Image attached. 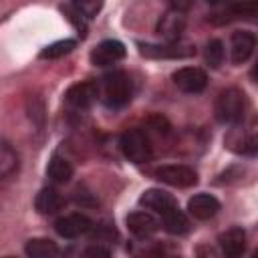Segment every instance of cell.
Returning a JSON list of instances; mask_svg holds the SVG:
<instances>
[{"mask_svg":"<svg viewBox=\"0 0 258 258\" xmlns=\"http://www.w3.org/2000/svg\"><path fill=\"white\" fill-rule=\"evenodd\" d=\"M97 95L107 107H123L131 99V79L123 71H113L97 83Z\"/></svg>","mask_w":258,"mask_h":258,"instance_id":"cell-1","label":"cell"},{"mask_svg":"<svg viewBox=\"0 0 258 258\" xmlns=\"http://www.w3.org/2000/svg\"><path fill=\"white\" fill-rule=\"evenodd\" d=\"M214 113H216V119L220 123H228V125L242 123L244 115H246V95L240 89L222 91L216 99Z\"/></svg>","mask_w":258,"mask_h":258,"instance_id":"cell-2","label":"cell"},{"mask_svg":"<svg viewBox=\"0 0 258 258\" xmlns=\"http://www.w3.org/2000/svg\"><path fill=\"white\" fill-rule=\"evenodd\" d=\"M121 151L123 155L133 163L149 161L153 155V145L149 135L143 129H129L121 135Z\"/></svg>","mask_w":258,"mask_h":258,"instance_id":"cell-3","label":"cell"},{"mask_svg":"<svg viewBox=\"0 0 258 258\" xmlns=\"http://www.w3.org/2000/svg\"><path fill=\"white\" fill-rule=\"evenodd\" d=\"M155 177L173 187H191L198 183V173L187 165H161L155 169Z\"/></svg>","mask_w":258,"mask_h":258,"instance_id":"cell-4","label":"cell"},{"mask_svg":"<svg viewBox=\"0 0 258 258\" xmlns=\"http://www.w3.org/2000/svg\"><path fill=\"white\" fill-rule=\"evenodd\" d=\"M175 87L183 93H202L208 85V75L206 71L198 69V67H183V69H177L173 75H171Z\"/></svg>","mask_w":258,"mask_h":258,"instance_id":"cell-5","label":"cell"},{"mask_svg":"<svg viewBox=\"0 0 258 258\" xmlns=\"http://www.w3.org/2000/svg\"><path fill=\"white\" fill-rule=\"evenodd\" d=\"M183 28H185V16L175 8L165 10L157 20V32L169 42H177Z\"/></svg>","mask_w":258,"mask_h":258,"instance_id":"cell-6","label":"cell"},{"mask_svg":"<svg viewBox=\"0 0 258 258\" xmlns=\"http://www.w3.org/2000/svg\"><path fill=\"white\" fill-rule=\"evenodd\" d=\"M125 56V46L119 40H103L91 50V62L95 67H109Z\"/></svg>","mask_w":258,"mask_h":258,"instance_id":"cell-7","label":"cell"},{"mask_svg":"<svg viewBox=\"0 0 258 258\" xmlns=\"http://www.w3.org/2000/svg\"><path fill=\"white\" fill-rule=\"evenodd\" d=\"M93 228V222L85 214H69L54 222V230L62 238H79Z\"/></svg>","mask_w":258,"mask_h":258,"instance_id":"cell-8","label":"cell"},{"mask_svg":"<svg viewBox=\"0 0 258 258\" xmlns=\"http://www.w3.org/2000/svg\"><path fill=\"white\" fill-rule=\"evenodd\" d=\"M256 48V36L248 30H236L232 34V40H230V54H232V62L234 64H242L246 62L252 52Z\"/></svg>","mask_w":258,"mask_h":258,"instance_id":"cell-9","label":"cell"},{"mask_svg":"<svg viewBox=\"0 0 258 258\" xmlns=\"http://www.w3.org/2000/svg\"><path fill=\"white\" fill-rule=\"evenodd\" d=\"M64 99H67V103H69L71 107L87 109L89 105H93V103L99 99V95H97V83H93V81L75 83L73 87H69Z\"/></svg>","mask_w":258,"mask_h":258,"instance_id":"cell-10","label":"cell"},{"mask_svg":"<svg viewBox=\"0 0 258 258\" xmlns=\"http://www.w3.org/2000/svg\"><path fill=\"white\" fill-rule=\"evenodd\" d=\"M159 220L149 212H133L127 216V228L137 238H147L159 230Z\"/></svg>","mask_w":258,"mask_h":258,"instance_id":"cell-11","label":"cell"},{"mask_svg":"<svg viewBox=\"0 0 258 258\" xmlns=\"http://www.w3.org/2000/svg\"><path fill=\"white\" fill-rule=\"evenodd\" d=\"M220 248L224 258H242L246 250V232L242 228H230L220 236Z\"/></svg>","mask_w":258,"mask_h":258,"instance_id":"cell-12","label":"cell"},{"mask_svg":"<svg viewBox=\"0 0 258 258\" xmlns=\"http://www.w3.org/2000/svg\"><path fill=\"white\" fill-rule=\"evenodd\" d=\"M226 145L236 153H254L256 151V131L252 127H248V129L234 127L226 135Z\"/></svg>","mask_w":258,"mask_h":258,"instance_id":"cell-13","label":"cell"},{"mask_svg":"<svg viewBox=\"0 0 258 258\" xmlns=\"http://www.w3.org/2000/svg\"><path fill=\"white\" fill-rule=\"evenodd\" d=\"M187 210L196 220H210L218 214L220 202L210 194H196L187 202Z\"/></svg>","mask_w":258,"mask_h":258,"instance_id":"cell-14","label":"cell"},{"mask_svg":"<svg viewBox=\"0 0 258 258\" xmlns=\"http://www.w3.org/2000/svg\"><path fill=\"white\" fill-rule=\"evenodd\" d=\"M139 204L145 206L147 210H153L159 216H163L165 212H169V210H173L177 206L175 200L163 189H147V191H143V196L139 198Z\"/></svg>","mask_w":258,"mask_h":258,"instance_id":"cell-15","label":"cell"},{"mask_svg":"<svg viewBox=\"0 0 258 258\" xmlns=\"http://www.w3.org/2000/svg\"><path fill=\"white\" fill-rule=\"evenodd\" d=\"M64 206V198L54 189V187H42L36 198H34V208L44 214V216H50V214H56L60 208Z\"/></svg>","mask_w":258,"mask_h":258,"instance_id":"cell-16","label":"cell"},{"mask_svg":"<svg viewBox=\"0 0 258 258\" xmlns=\"http://www.w3.org/2000/svg\"><path fill=\"white\" fill-rule=\"evenodd\" d=\"M24 252L28 258H60L58 246L48 238H32L26 242Z\"/></svg>","mask_w":258,"mask_h":258,"instance_id":"cell-17","label":"cell"},{"mask_svg":"<svg viewBox=\"0 0 258 258\" xmlns=\"http://www.w3.org/2000/svg\"><path fill=\"white\" fill-rule=\"evenodd\" d=\"M73 171L75 169H73L71 161L60 155H52V159L48 161V167H46V175L54 183H67L73 177Z\"/></svg>","mask_w":258,"mask_h":258,"instance_id":"cell-18","label":"cell"},{"mask_svg":"<svg viewBox=\"0 0 258 258\" xmlns=\"http://www.w3.org/2000/svg\"><path fill=\"white\" fill-rule=\"evenodd\" d=\"M16 169H18V155L14 147L8 141L0 139V179L10 177Z\"/></svg>","mask_w":258,"mask_h":258,"instance_id":"cell-19","label":"cell"},{"mask_svg":"<svg viewBox=\"0 0 258 258\" xmlns=\"http://www.w3.org/2000/svg\"><path fill=\"white\" fill-rule=\"evenodd\" d=\"M141 52L147 54V56H173L175 58V56H189L196 50L189 44H185V46H181V44H165V46L147 44V46L141 48Z\"/></svg>","mask_w":258,"mask_h":258,"instance_id":"cell-20","label":"cell"},{"mask_svg":"<svg viewBox=\"0 0 258 258\" xmlns=\"http://www.w3.org/2000/svg\"><path fill=\"white\" fill-rule=\"evenodd\" d=\"M161 220H163V228H165L169 234H185V232L189 230V222H187L185 214H183L177 206H175L173 210L165 212V214L161 216Z\"/></svg>","mask_w":258,"mask_h":258,"instance_id":"cell-21","label":"cell"},{"mask_svg":"<svg viewBox=\"0 0 258 258\" xmlns=\"http://www.w3.org/2000/svg\"><path fill=\"white\" fill-rule=\"evenodd\" d=\"M224 56H226V50H224V42L214 38L206 44V50H204V58L206 62L212 67V69H218L222 62H224Z\"/></svg>","mask_w":258,"mask_h":258,"instance_id":"cell-22","label":"cell"},{"mask_svg":"<svg viewBox=\"0 0 258 258\" xmlns=\"http://www.w3.org/2000/svg\"><path fill=\"white\" fill-rule=\"evenodd\" d=\"M75 46H77V42L71 40V38L52 42V44H48V46H44V48L40 50V58H58V56H64V54H69Z\"/></svg>","mask_w":258,"mask_h":258,"instance_id":"cell-23","label":"cell"},{"mask_svg":"<svg viewBox=\"0 0 258 258\" xmlns=\"http://www.w3.org/2000/svg\"><path fill=\"white\" fill-rule=\"evenodd\" d=\"M71 6L77 10V14H79L81 18H95L103 4H101V2H75V4H71Z\"/></svg>","mask_w":258,"mask_h":258,"instance_id":"cell-24","label":"cell"},{"mask_svg":"<svg viewBox=\"0 0 258 258\" xmlns=\"http://www.w3.org/2000/svg\"><path fill=\"white\" fill-rule=\"evenodd\" d=\"M79 258H111V252H109V248L97 244V246H89Z\"/></svg>","mask_w":258,"mask_h":258,"instance_id":"cell-25","label":"cell"},{"mask_svg":"<svg viewBox=\"0 0 258 258\" xmlns=\"http://www.w3.org/2000/svg\"><path fill=\"white\" fill-rule=\"evenodd\" d=\"M228 10H230L232 14H236V16H246V18H250V16L256 14L258 6H256V4H232Z\"/></svg>","mask_w":258,"mask_h":258,"instance_id":"cell-26","label":"cell"},{"mask_svg":"<svg viewBox=\"0 0 258 258\" xmlns=\"http://www.w3.org/2000/svg\"><path fill=\"white\" fill-rule=\"evenodd\" d=\"M139 258H165L161 252H157V250H151V252H145L143 256H139Z\"/></svg>","mask_w":258,"mask_h":258,"instance_id":"cell-27","label":"cell"}]
</instances>
